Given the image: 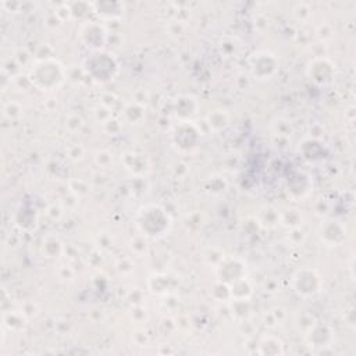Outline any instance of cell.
<instances>
[{"instance_id":"cell-1","label":"cell","mask_w":356,"mask_h":356,"mask_svg":"<svg viewBox=\"0 0 356 356\" xmlns=\"http://www.w3.org/2000/svg\"><path fill=\"white\" fill-rule=\"evenodd\" d=\"M321 284H323L321 277L316 273V270L303 268L293 275L295 291L303 296H310L317 293L321 289Z\"/></svg>"}]
</instances>
